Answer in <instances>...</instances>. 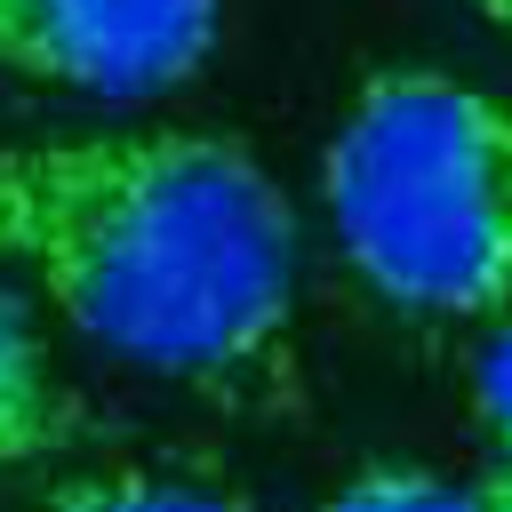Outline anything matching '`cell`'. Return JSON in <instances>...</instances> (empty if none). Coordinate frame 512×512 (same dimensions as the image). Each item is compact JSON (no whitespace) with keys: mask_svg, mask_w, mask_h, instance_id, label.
<instances>
[{"mask_svg":"<svg viewBox=\"0 0 512 512\" xmlns=\"http://www.w3.org/2000/svg\"><path fill=\"white\" fill-rule=\"evenodd\" d=\"M0 256L88 344L216 408L296 400L304 232L232 128H80L0 144Z\"/></svg>","mask_w":512,"mask_h":512,"instance_id":"1","label":"cell"},{"mask_svg":"<svg viewBox=\"0 0 512 512\" xmlns=\"http://www.w3.org/2000/svg\"><path fill=\"white\" fill-rule=\"evenodd\" d=\"M320 208L392 312H512V96L440 64H376L320 152Z\"/></svg>","mask_w":512,"mask_h":512,"instance_id":"2","label":"cell"},{"mask_svg":"<svg viewBox=\"0 0 512 512\" xmlns=\"http://www.w3.org/2000/svg\"><path fill=\"white\" fill-rule=\"evenodd\" d=\"M216 40L224 0H0V72L96 104L176 96Z\"/></svg>","mask_w":512,"mask_h":512,"instance_id":"3","label":"cell"},{"mask_svg":"<svg viewBox=\"0 0 512 512\" xmlns=\"http://www.w3.org/2000/svg\"><path fill=\"white\" fill-rule=\"evenodd\" d=\"M72 432H80V400L64 392L24 296L0 288V480L48 464L56 448H72Z\"/></svg>","mask_w":512,"mask_h":512,"instance_id":"4","label":"cell"},{"mask_svg":"<svg viewBox=\"0 0 512 512\" xmlns=\"http://www.w3.org/2000/svg\"><path fill=\"white\" fill-rule=\"evenodd\" d=\"M24 512H256L232 480L216 472H184V464H104L80 472L48 496H32Z\"/></svg>","mask_w":512,"mask_h":512,"instance_id":"5","label":"cell"},{"mask_svg":"<svg viewBox=\"0 0 512 512\" xmlns=\"http://www.w3.org/2000/svg\"><path fill=\"white\" fill-rule=\"evenodd\" d=\"M320 512H480V496L440 480V472H424V464H368Z\"/></svg>","mask_w":512,"mask_h":512,"instance_id":"6","label":"cell"},{"mask_svg":"<svg viewBox=\"0 0 512 512\" xmlns=\"http://www.w3.org/2000/svg\"><path fill=\"white\" fill-rule=\"evenodd\" d=\"M472 416H480L488 440L512 456V320H496L488 344L472 352Z\"/></svg>","mask_w":512,"mask_h":512,"instance_id":"7","label":"cell"},{"mask_svg":"<svg viewBox=\"0 0 512 512\" xmlns=\"http://www.w3.org/2000/svg\"><path fill=\"white\" fill-rule=\"evenodd\" d=\"M472 496H480V512H512V456H504V464H496V472H488Z\"/></svg>","mask_w":512,"mask_h":512,"instance_id":"8","label":"cell"},{"mask_svg":"<svg viewBox=\"0 0 512 512\" xmlns=\"http://www.w3.org/2000/svg\"><path fill=\"white\" fill-rule=\"evenodd\" d=\"M472 16H480L496 40H512V0H472Z\"/></svg>","mask_w":512,"mask_h":512,"instance_id":"9","label":"cell"}]
</instances>
